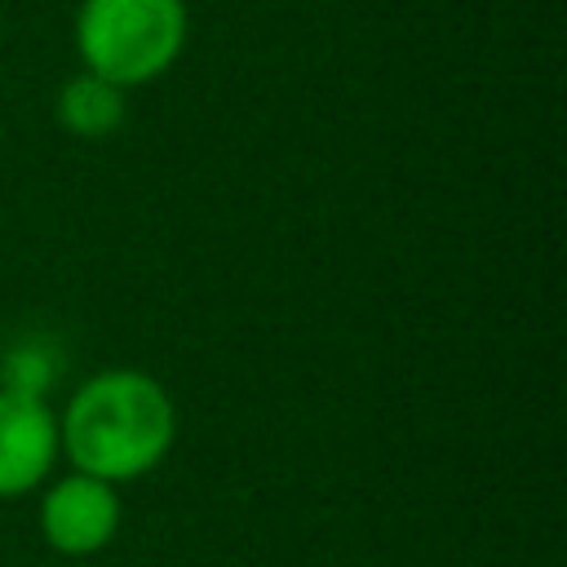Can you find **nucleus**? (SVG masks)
<instances>
[{
  "mask_svg": "<svg viewBox=\"0 0 567 567\" xmlns=\"http://www.w3.org/2000/svg\"><path fill=\"white\" fill-rule=\"evenodd\" d=\"M177 439V408L168 390L137 368H106L89 377L62 421L58 443L80 474L102 483H128L151 474Z\"/></svg>",
  "mask_w": 567,
  "mask_h": 567,
  "instance_id": "1",
  "label": "nucleus"
},
{
  "mask_svg": "<svg viewBox=\"0 0 567 567\" xmlns=\"http://www.w3.org/2000/svg\"><path fill=\"white\" fill-rule=\"evenodd\" d=\"M0 377H4V390L27 394V399H40L58 381V354H53V346L44 337H27L22 346H13L4 354Z\"/></svg>",
  "mask_w": 567,
  "mask_h": 567,
  "instance_id": "6",
  "label": "nucleus"
},
{
  "mask_svg": "<svg viewBox=\"0 0 567 567\" xmlns=\"http://www.w3.org/2000/svg\"><path fill=\"white\" fill-rule=\"evenodd\" d=\"M115 527H120L115 483H102L93 474L71 470L40 501V532H44L49 549H58L66 558H89V554L106 549Z\"/></svg>",
  "mask_w": 567,
  "mask_h": 567,
  "instance_id": "3",
  "label": "nucleus"
},
{
  "mask_svg": "<svg viewBox=\"0 0 567 567\" xmlns=\"http://www.w3.org/2000/svg\"><path fill=\"white\" fill-rule=\"evenodd\" d=\"M186 44L182 0H84L75 13V49L84 71L133 89L164 75Z\"/></svg>",
  "mask_w": 567,
  "mask_h": 567,
  "instance_id": "2",
  "label": "nucleus"
},
{
  "mask_svg": "<svg viewBox=\"0 0 567 567\" xmlns=\"http://www.w3.org/2000/svg\"><path fill=\"white\" fill-rule=\"evenodd\" d=\"M58 416L44 399L0 390V496H27L58 461Z\"/></svg>",
  "mask_w": 567,
  "mask_h": 567,
  "instance_id": "4",
  "label": "nucleus"
},
{
  "mask_svg": "<svg viewBox=\"0 0 567 567\" xmlns=\"http://www.w3.org/2000/svg\"><path fill=\"white\" fill-rule=\"evenodd\" d=\"M124 89L93 75V71H80L71 75L62 89H58V124L75 137H106L124 124Z\"/></svg>",
  "mask_w": 567,
  "mask_h": 567,
  "instance_id": "5",
  "label": "nucleus"
}]
</instances>
